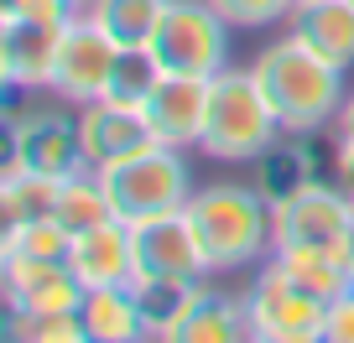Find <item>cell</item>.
<instances>
[{
  "label": "cell",
  "instance_id": "6da1fadb",
  "mask_svg": "<svg viewBox=\"0 0 354 343\" xmlns=\"http://www.w3.org/2000/svg\"><path fill=\"white\" fill-rule=\"evenodd\" d=\"M250 73L261 84L266 104L277 115V125L287 135H318L339 120L344 110V68H333L328 57H318L297 37H277L250 57Z\"/></svg>",
  "mask_w": 354,
  "mask_h": 343
},
{
  "label": "cell",
  "instance_id": "7a4b0ae2",
  "mask_svg": "<svg viewBox=\"0 0 354 343\" xmlns=\"http://www.w3.org/2000/svg\"><path fill=\"white\" fill-rule=\"evenodd\" d=\"M183 219L203 250L209 276H240V271H261L271 260V198L255 182L193 188Z\"/></svg>",
  "mask_w": 354,
  "mask_h": 343
},
{
  "label": "cell",
  "instance_id": "3957f363",
  "mask_svg": "<svg viewBox=\"0 0 354 343\" xmlns=\"http://www.w3.org/2000/svg\"><path fill=\"white\" fill-rule=\"evenodd\" d=\"M281 125L266 104L261 84H255L250 68H224L214 78V104H209V125H203L198 151L209 161H261L271 146L281 141Z\"/></svg>",
  "mask_w": 354,
  "mask_h": 343
},
{
  "label": "cell",
  "instance_id": "277c9868",
  "mask_svg": "<svg viewBox=\"0 0 354 343\" xmlns=\"http://www.w3.org/2000/svg\"><path fill=\"white\" fill-rule=\"evenodd\" d=\"M100 182L110 193L115 219H125L131 229L151 224V219H167V213H183L193 198L188 151L183 146H162V141L125 156V161H115V166H104Z\"/></svg>",
  "mask_w": 354,
  "mask_h": 343
},
{
  "label": "cell",
  "instance_id": "5b68a950",
  "mask_svg": "<svg viewBox=\"0 0 354 343\" xmlns=\"http://www.w3.org/2000/svg\"><path fill=\"white\" fill-rule=\"evenodd\" d=\"M333 250L354 271V198L333 177H313L271 203V250Z\"/></svg>",
  "mask_w": 354,
  "mask_h": 343
},
{
  "label": "cell",
  "instance_id": "8992f818",
  "mask_svg": "<svg viewBox=\"0 0 354 343\" xmlns=\"http://www.w3.org/2000/svg\"><path fill=\"white\" fill-rule=\"evenodd\" d=\"M230 32L234 26L214 11V0H167L146 52L162 73L219 78L230 68Z\"/></svg>",
  "mask_w": 354,
  "mask_h": 343
},
{
  "label": "cell",
  "instance_id": "52a82bcc",
  "mask_svg": "<svg viewBox=\"0 0 354 343\" xmlns=\"http://www.w3.org/2000/svg\"><path fill=\"white\" fill-rule=\"evenodd\" d=\"M245 312L255 343H323V322H328V302L287 281L271 260L245 286Z\"/></svg>",
  "mask_w": 354,
  "mask_h": 343
},
{
  "label": "cell",
  "instance_id": "ba28073f",
  "mask_svg": "<svg viewBox=\"0 0 354 343\" xmlns=\"http://www.w3.org/2000/svg\"><path fill=\"white\" fill-rule=\"evenodd\" d=\"M6 166L16 172H47V177H68L84 161V141H78V115L68 110H26L11 115V151Z\"/></svg>",
  "mask_w": 354,
  "mask_h": 343
},
{
  "label": "cell",
  "instance_id": "9c48e42d",
  "mask_svg": "<svg viewBox=\"0 0 354 343\" xmlns=\"http://www.w3.org/2000/svg\"><path fill=\"white\" fill-rule=\"evenodd\" d=\"M115 63H120V47L88 21V16H73L68 32H63V47H57V63H53V94L63 104H73V110L104 99Z\"/></svg>",
  "mask_w": 354,
  "mask_h": 343
},
{
  "label": "cell",
  "instance_id": "30bf717a",
  "mask_svg": "<svg viewBox=\"0 0 354 343\" xmlns=\"http://www.w3.org/2000/svg\"><path fill=\"white\" fill-rule=\"evenodd\" d=\"M0 286L6 312L16 317H42V312H78L84 286L68 271V260H26V255H0Z\"/></svg>",
  "mask_w": 354,
  "mask_h": 343
},
{
  "label": "cell",
  "instance_id": "8fae6325",
  "mask_svg": "<svg viewBox=\"0 0 354 343\" xmlns=\"http://www.w3.org/2000/svg\"><path fill=\"white\" fill-rule=\"evenodd\" d=\"M209 104H214V78L198 73H162L151 99H146V120H151L162 146H183L198 151L203 125H209Z\"/></svg>",
  "mask_w": 354,
  "mask_h": 343
},
{
  "label": "cell",
  "instance_id": "7c38bea8",
  "mask_svg": "<svg viewBox=\"0 0 354 343\" xmlns=\"http://www.w3.org/2000/svg\"><path fill=\"white\" fill-rule=\"evenodd\" d=\"M131 244H136V281H203L209 276L203 250H198V239H193L183 213L136 224Z\"/></svg>",
  "mask_w": 354,
  "mask_h": 343
},
{
  "label": "cell",
  "instance_id": "4fadbf2b",
  "mask_svg": "<svg viewBox=\"0 0 354 343\" xmlns=\"http://www.w3.org/2000/svg\"><path fill=\"white\" fill-rule=\"evenodd\" d=\"M78 141H84V161L94 172H104V166L156 146V130L146 120V110H131V104H115V99H94V104H78Z\"/></svg>",
  "mask_w": 354,
  "mask_h": 343
},
{
  "label": "cell",
  "instance_id": "5bb4252c",
  "mask_svg": "<svg viewBox=\"0 0 354 343\" xmlns=\"http://www.w3.org/2000/svg\"><path fill=\"white\" fill-rule=\"evenodd\" d=\"M68 26H47V21H16L0 16V78L6 89H53V63L63 47Z\"/></svg>",
  "mask_w": 354,
  "mask_h": 343
},
{
  "label": "cell",
  "instance_id": "9a60e30c",
  "mask_svg": "<svg viewBox=\"0 0 354 343\" xmlns=\"http://www.w3.org/2000/svg\"><path fill=\"white\" fill-rule=\"evenodd\" d=\"M68 271L78 276V286H131L136 281V244H131V224L125 219H104L94 229L73 234L68 244Z\"/></svg>",
  "mask_w": 354,
  "mask_h": 343
},
{
  "label": "cell",
  "instance_id": "2e32d148",
  "mask_svg": "<svg viewBox=\"0 0 354 343\" xmlns=\"http://www.w3.org/2000/svg\"><path fill=\"white\" fill-rule=\"evenodd\" d=\"M209 281H214V276H203L198 286H193L188 312H183V322H177L172 343H245V338H250L245 291L234 297V291L209 286Z\"/></svg>",
  "mask_w": 354,
  "mask_h": 343
},
{
  "label": "cell",
  "instance_id": "e0dca14e",
  "mask_svg": "<svg viewBox=\"0 0 354 343\" xmlns=\"http://www.w3.org/2000/svg\"><path fill=\"white\" fill-rule=\"evenodd\" d=\"M287 32L308 42L318 57L349 73L354 68V0H297L287 16Z\"/></svg>",
  "mask_w": 354,
  "mask_h": 343
},
{
  "label": "cell",
  "instance_id": "ac0fdd59",
  "mask_svg": "<svg viewBox=\"0 0 354 343\" xmlns=\"http://www.w3.org/2000/svg\"><path fill=\"white\" fill-rule=\"evenodd\" d=\"M78 317H84V328H88V343H141L146 338L136 286H94V291H84Z\"/></svg>",
  "mask_w": 354,
  "mask_h": 343
},
{
  "label": "cell",
  "instance_id": "d6986e66",
  "mask_svg": "<svg viewBox=\"0 0 354 343\" xmlns=\"http://www.w3.org/2000/svg\"><path fill=\"white\" fill-rule=\"evenodd\" d=\"M271 266L287 281H297L302 291H313L318 302H333L354 286V271L344 266L333 250H313V244H297V250H271Z\"/></svg>",
  "mask_w": 354,
  "mask_h": 343
},
{
  "label": "cell",
  "instance_id": "ffe728a7",
  "mask_svg": "<svg viewBox=\"0 0 354 343\" xmlns=\"http://www.w3.org/2000/svg\"><path fill=\"white\" fill-rule=\"evenodd\" d=\"M167 0H84V16L110 37L120 52H141L162 21Z\"/></svg>",
  "mask_w": 354,
  "mask_h": 343
},
{
  "label": "cell",
  "instance_id": "44dd1931",
  "mask_svg": "<svg viewBox=\"0 0 354 343\" xmlns=\"http://www.w3.org/2000/svg\"><path fill=\"white\" fill-rule=\"evenodd\" d=\"M313 135H281L271 151L261 156V161H250L255 166V188L266 193V198L277 203V198H287V193H297L302 182H313L318 177V161H313Z\"/></svg>",
  "mask_w": 354,
  "mask_h": 343
},
{
  "label": "cell",
  "instance_id": "7402d4cb",
  "mask_svg": "<svg viewBox=\"0 0 354 343\" xmlns=\"http://www.w3.org/2000/svg\"><path fill=\"white\" fill-rule=\"evenodd\" d=\"M53 219L63 224L68 234H84V229H94V224L115 219L110 193H104V182H100V172H94V166H78V172H68V177H63Z\"/></svg>",
  "mask_w": 354,
  "mask_h": 343
},
{
  "label": "cell",
  "instance_id": "603a6c76",
  "mask_svg": "<svg viewBox=\"0 0 354 343\" xmlns=\"http://www.w3.org/2000/svg\"><path fill=\"white\" fill-rule=\"evenodd\" d=\"M57 188H63V177H47V172H16V166H6V172H0V219H6V224L53 219Z\"/></svg>",
  "mask_w": 354,
  "mask_h": 343
},
{
  "label": "cell",
  "instance_id": "cb8c5ba5",
  "mask_svg": "<svg viewBox=\"0 0 354 343\" xmlns=\"http://www.w3.org/2000/svg\"><path fill=\"white\" fill-rule=\"evenodd\" d=\"M136 302H141V322H146V338L156 343H172L177 322L188 312V297L198 281H131Z\"/></svg>",
  "mask_w": 354,
  "mask_h": 343
},
{
  "label": "cell",
  "instance_id": "d4e9b609",
  "mask_svg": "<svg viewBox=\"0 0 354 343\" xmlns=\"http://www.w3.org/2000/svg\"><path fill=\"white\" fill-rule=\"evenodd\" d=\"M73 234L57 219H26V224H6L0 234V255H26V260H68Z\"/></svg>",
  "mask_w": 354,
  "mask_h": 343
},
{
  "label": "cell",
  "instance_id": "484cf974",
  "mask_svg": "<svg viewBox=\"0 0 354 343\" xmlns=\"http://www.w3.org/2000/svg\"><path fill=\"white\" fill-rule=\"evenodd\" d=\"M156 78H162V68L151 63V52H146V47H141V52H120L104 99L131 104V110H146V99H151V89H156Z\"/></svg>",
  "mask_w": 354,
  "mask_h": 343
},
{
  "label": "cell",
  "instance_id": "4316f807",
  "mask_svg": "<svg viewBox=\"0 0 354 343\" xmlns=\"http://www.w3.org/2000/svg\"><path fill=\"white\" fill-rule=\"evenodd\" d=\"M6 333L16 343H88V328H84L78 312H42V317L6 312Z\"/></svg>",
  "mask_w": 354,
  "mask_h": 343
},
{
  "label": "cell",
  "instance_id": "83f0119b",
  "mask_svg": "<svg viewBox=\"0 0 354 343\" xmlns=\"http://www.w3.org/2000/svg\"><path fill=\"white\" fill-rule=\"evenodd\" d=\"M297 0H214V11L234 26V32H266V26H281L292 16Z\"/></svg>",
  "mask_w": 354,
  "mask_h": 343
},
{
  "label": "cell",
  "instance_id": "f1b7e54d",
  "mask_svg": "<svg viewBox=\"0 0 354 343\" xmlns=\"http://www.w3.org/2000/svg\"><path fill=\"white\" fill-rule=\"evenodd\" d=\"M0 16H16V21H47V26H68L73 16H84V0H0Z\"/></svg>",
  "mask_w": 354,
  "mask_h": 343
},
{
  "label": "cell",
  "instance_id": "f546056e",
  "mask_svg": "<svg viewBox=\"0 0 354 343\" xmlns=\"http://www.w3.org/2000/svg\"><path fill=\"white\" fill-rule=\"evenodd\" d=\"M323 343H354V286L328 302V322H323Z\"/></svg>",
  "mask_w": 354,
  "mask_h": 343
},
{
  "label": "cell",
  "instance_id": "4dcf8cb0",
  "mask_svg": "<svg viewBox=\"0 0 354 343\" xmlns=\"http://www.w3.org/2000/svg\"><path fill=\"white\" fill-rule=\"evenodd\" d=\"M333 182L354 198V141H339V135H333Z\"/></svg>",
  "mask_w": 354,
  "mask_h": 343
},
{
  "label": "cell",
  "instance_id": "1f68e13d",
  "mask_svg": "<svg viewBox=\"0 0 354 343\" xmlns=\"http://www.w3.org/2000/svg\"><path fill=\"white\" fill-rule=\"evenodd\" d=\"M333 135H339V141H354V94H349V99H344L339 120H333Z\"/></svg>",
  "mask_w": 354,
  "mask_h": 343
}]
</instances>
